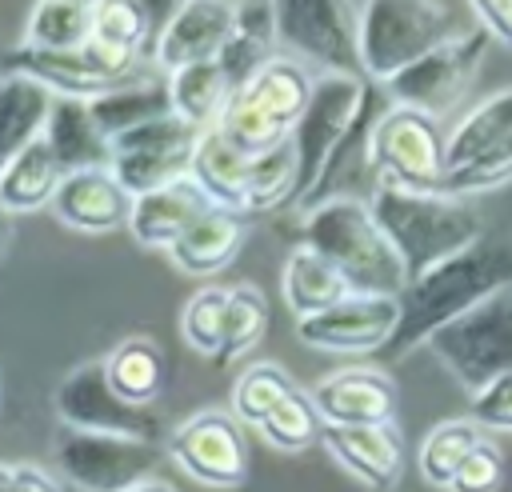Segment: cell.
<instances>
[{"label": "cell", "mask_w": 512, "mask_h": 492, "mask_svg": "<svg viewBox=\"0 0 512 492\" xmlns=\"http://www.w3.org/2000/svg\"><path fill=\"white\" fill-rule=\"evenodd\" d=\"M172 112V96H168V80H128L104 96L92 100V120L100 124V132L108 140L156 120Z\"/></svg>", "instance_id": "cell-32"}, {"label": "cell", "mask_w": 512, "mask_h": 492, "mask_svg": "<svg viewBox=\"0 0 512 492\" xmlns=\"http://www.w3.org/2000/svg\"><path fill=\"white\" fill-rule=\"evenodd\" d=\"M104 376L120 400H128L136 408H152L168 380V356L152 336L136 332V336H124L104 356Z\"/></svg>", "instance_id": "cell-27"}, {"label": "cell", "mask_w": 512, "mask_h": 492, "mask_svg": "<svg viewBox=\"0 0 512 492\" xmlns=\"http://www.w3.org/2000/svg\"><path fill=\"white\" fill-rule=\"evenodd\" d=\"M400 324V296H364L352 292L336 308L296 320L300 344L332 356H380Z\"/></svg>", "instance_id": "cell-15"}, {"label": "cell", "mask_w": 512, "mask_h": 492, "mask_svg": "<svg viewBox=\"0 0 512 492\" xmlns=\"http://www.w3.org/2000/svg\"><path fill=\"white\" fill-rule=\"evenodd\" d=\"M248 172H252V156H244L220 128L200 136L196 148V164H192V180L204 188V196L216 208H244V192H248Z\"/></svg>", "instance_id": "cell-31"}, {"label": "cell", "mask_w": 512, "mask_h": 492, "mask_svg": "<svg viewBox=\"0 0 512 492\" xmlns=\"http://www.w3.org/2000/svg\"><path fill=\"white\" fill-rule=\"evenodd\" d=\"M12 492H60V484H56L52 472H44V468H36V464H16V484H12Z\"/></svg>", "instance_id": "cell-46"}, {"label": "cell", "mask_w": 512, "mask_h": 492, "mask_svg": "<svg viewBox=\"0 0 512 492\" xmlns=\"http://www.w3.org/2000/svg\"><path fill=\"white\" fill-rule=\"evenodd\" d=\"M300 244L316 248L328 264H336L352 292L400 296L408 288V272L364 200H332L304 212Z\"/></svg>", "instance_id": "cell-3"}, {"label": "cell", "mask_w": 512, "mask_h": 492, "mask_svg": "<svg viewBox=\"0 0 512 492\" xmlns=\"http://www.w3.org/2000/svg\"><path fill=\"white\" fill-rule=\"evenodd\" d=\"M312 400H316L324 424H332V428H376V424H392V416H396L392 376L380 368H368V364H352V368L324 376L312 388Z\"/></svg>", "instance_id": "cell-18"}, {"label": "cell", "mask_w": 512, "mask_h": 492, "mask_svg": "<svg viewBox=\"0 0 512 492\" xmlns=\"http://www.w3.org/2000/svg\"><path fill=\"white\" fill-rule=\"evenodd\" d=\"M260 436H264L272 448H280V452H304V448H312V444L324 436V416H320L312 392L292 388V392L276 404V412L260 424Z\"/></svg>", "instance_id": "cell-39"}, {"label": "cell", "mask_w": 512, "mask_h": 492, "mask_svg": "<svg viewBox=\"0 0 512 492\" xmlns=\"http://www.w3.org/2000/svg\"><path fill=\"white\" fill-rule=\"evenodd\" d=\"M56 420L72 432H96V436H128V440H148L160 444V412L156 408H136L120 400L104 376V360H84L76 364L52 392Z\"/></svg>", "instance_id": "cell-11"}, {"label": "cell", "mask_w": 512, "mask_h": 492, "mask_svg": "<svg viewBox=\"0 0 512 492\" xmlns=\"http://www.w3.org/2000/svg\"><path fill=\"white\" fill-rule=\"evenodd\" d=\"M504 140H512V88L492 92L488 100H480L476 108H468L452 124V132H448V172L476 160L480 152H488Z\"/></svg>", "instance_id": "cell-33"}, {"label": "cell", "mask_w": 512, "mask_h": 492, "mask_svg": "<svg viewBox=\"0 0 512 492\" xmlns=\"http://www.w3.org/2000/svg\"><path fill=\"white\" fill-rule=\"evenodd\" d=\"M428 348L472 396L512 372V284L488 296L480 308L440 328Z\"/></svg>", "instance_id": "cell-7"}, {"label": "cell", "mask_w": 512, "mask_h": 492, "mask_svg": "<svg viewBox=\"0 0 512 492\" xmlns=\"http://www.w3.org/2000/svg\"><path fill=\"white\" fill-rule=\"evenodd\" d=\"M512 284V240L508 236H484L468 252L444 260L440 268L408 280L400 292V324L380 360H400L412 348L428 344L440 328L456 324L472 308H480L488 296Z\"/></svg>", "instance_id": "cell-1"}, {"label": "cell", "mask_w": 512, "mask_h": 492, "mask_svg": "<svg viewBox=\"0 0 512 492\" xmlns=\"http://www.w3.org/2000/svg\"><path fill=\"white\" fill-rule=\"evenodd\" d=\"M236 32V4L228 0H188L176 4L172 16L160 24L156 44H152V64L172 76L192 64L220 60L224 44Z\"/></svg>", "instance_id": "cell-17"}, {"label": "cell", "mask_w": 512, "mask_h": 492, "mask_svg": "<svg viewBox=\"0 0 512 492\" xmlns=\"http://www.w3.org/2000/svg\"><path fill=\"white\" fill-rule=\"evenodd\" d=\"M480 444H484V432H480V424H476L472 416H468V420H440V424L424 436V444H420V456H416L420 476H424L432 488H452L456 472L464 468V460H468Z\"/></svg>", "instance_id": "cell-36"}, {"label": "cell", "mask_w": 512, "mask_h": 492, "mask_svg": "<svg viewBox=\"0 0 512 492\" xmlns=\"http://www.w3.org/2000/svg\"><path fill=\"white\" fill-rule=\"evenodd\" d=\"M376 224L396 248L408 280L440 268L444 260L468 252L484 240V220L456 196L444 192H408V188H376L368 200Z\"/></svg>", "instance_id": "cell-2"}, {"label": "cell", "mask_w": 512, "mask_h": 492, "mask_svg": "<svg viewBox=\"0 0 512 492\" xmlns=\"http://www.w3.org/2000/svg\"><path fill=\"white\" fill-rule=\"evenodd\" d=\"M132 204L136 196L116 180L112 168H88V172H68L52 212L64 228L80 232V236H104L116 228H128L132 220Z\"/></svg>", "instance_id": "cell-19"}, {"label": "cell", "mask_w": 512, "mask_h": 492, "mask_svg": "<svg viewBox=\"0 0 512 492\" xmlns=\"http://www.w3.org/2000/svg\"><path fill=\"white\" fill-rule=\"evenodd\" d=\"M372 164L380 188L440 192L448 176V132H440V120L392 104L372 132Z\"/></svg>", "instance_id": "cell-8"}, {"label": "cell", "mask_w": 512, "mask_h": 492, "mask_svg": "<svg viewBox=\"0 0 512 492\" xmlns=\"http://www.w3.org/2000/svg\"><path fill=\"white\" fill-rule=\"evenodd\" d=\"M132 492H176L168 480H160V476H152V480H144V484H136Z\"/></svg>", "instance_id": "cell-48"}, {"label": "cell", "mask_w": 512, "mask_h": 492, "mask_svg": "<svg viewBox=\"0 0 512 492\" xmlns=\"http://www.w3.org/2000/svg\"><path fill=\"white\" fill-rule=\"evenodd\" d=\"M468 416L480 424V428H492V432H512V372L492 380L488 388H480L468 404Z\"/></svg>", "instance_id": "cell-44"}, {"label": "cell", "mask_w": 512, "mask_h": 492, "mask_svg": "<svg viewBox=\"0 0 512 492\" xmlns=\"http://www.w3.org/2000/svg\"><path fill=\"white\" fill-rule=\"evenodd\" d=\"M96 4L88 0H40L28 8L24 44L44 52H76L92 40Z\"/></svg>", "instance_id": "cell-34"}, {"label": "cell", "mask_w": 512, "mask_h": 492, "mask_svg": "<svg viewBox=\"0 0 512 492\" xmlns=\"http://www.w3.org/2000/svg\"><path fill=\"white\" fill-rule=\"evenodd\" d=\"M300 200V156L288 144L264 152L252 160V172H248V192H244V216H264V212H276V208H296Z\"/></svg>", "instance_id": "cell-35"}, {"label": "cell", "mask_w": 512, "mask_h": 492, "mask_svg": "<svg viewBox=\"0 0 512 492\" xmlns=\"http://www.w3.org/2000/svg\"><path fill=\"white\" fill-rule=\"evenodd\" d=\"M292 388H296V384H292V376H288L280 364L256 360V364L240 368V376H236V384H232L228 412H232L244 428H256V432H260V424L276 412V404H280Z\"/></svg>", "instance_id": "cell-37"}, {"label": "cell", "mask_w": 512, "mask_h": 492, "mask_svg": "<svg viewBox=\"0 0 512 492\" xmlns=\"http://www.w3.org/2000/svg\"><path fill=\"white\" fill-rule=\"evenodd\" d=\"M392 108L384 84H372L368 80V92H364V104L352 120V128L344 132V140L336 144V152L328 156V164L320 168L316 184L296 200V212H312L320 204H332V200H372L380 180H376V164H372V132L380 124V116Z\"/></svg>", "instance_id": "cell-14"}, {"label": "cell", "mask_w": 512, "mask_h": 492, "mask_svg": "<svg viewBox=\"0 0 512 492\" xmlns=\"http://www.w3.org/2000/svg\"><path fill=\"white\" fill-rule=\"evenodd\" d=\"M472 8V20L504 48H512V0H476L468 4Z\"/></svg>", "instance_id": "cell-45"}, {"label": "cell", "mask_w": 512, "mask_h": 492, "mask_svg": "<svg viewBox=\"0 0 512 492\" xmlns=\"http://www.w3.org/2000/svg\"><path fill=\"white\" fill-rule=\"evenodd\" d=\"M0 408H4V392H0Z\"/></svg>", "instance_id": "cell-50"}, {"label": "cell", "mask_w": 512, "mask_h": 492, "mask_svg": "<svg viewBox=\"0 0 512 492\" xmlns=\"http://www.w3.org/2000/svg\"><path fill=\"white\" fill-rule=\"evenodd\" d=\"M164 456L204 488H240L248 480V436L228 408H200L164 436Z\"/></svg>", "instance_id": "cell-12"}, {"label": "cell", "mask_w": 512, "mask_h": 492, "mask_svg": "<svg viewBox=\"0 0 512 492\" xmlns=\"http://www.w3.org/2000/svg\"><path fill=\"white\" fill-rule=\"evenodd\" d=\"M200 136L204 132L180 120L176 112L156 116L112 140V172L132 196L168 188L176 180H192Z\"/></svg>", "instance_id": "cell-9"}, {"label": "cell", "mask_w": 512, "mask_h": 492, "mask_svg": "<svg viewBox=\"0 0 512 492\" xmlns=\"http://www.w3.org/2000/svg\"><path fill=\"white\" fill-rule=\"evenodd\" d=\"M164 80H168L172 112H176L180 120H188V124L200 128V132L220 128V120H224V112H228L236 88L228 84V76H224V68H220L216 60L180 68V72H172V76H164Z\"/></svg>", "instance_id": "cell-30"}, {"label": "cell", "mask_w": 512, "mask_h": 492, "mask_svg": "<svg viewBox=\"0 0 512 492\" xmlns=\"http://www.w3.org/2000/svg\"><path fill=\"white\" fill-rule=\"evenodd\" d=\"M48 148L56 152L64 172H88V168H112V140L100 132L92 120L88 100H52L48 128H44Z\"/></svg>", "instance_id": "cell-24"}, {"label": "cell", "mask_w": 512, "mask_h": 492, "mask_svg": "<svg viewBox=\"0 0 512 492\" xmlns=\"http://www.w3.org/2000/svg\"><path fill=\"white\" fill-rule=\"evenodd\" d=\"M460 4L440 0H368L360 4V68L364 80L388 84L440 44L464 36L476 20Z\"/></svg>", "instance_id": "cell-4"}, {"label": "cell", "mask_w": 512, "mask_h": 492, "mask_svg": "<svg viewBox=\"0 0 512 492\" xmlns=\"http://www.w3.org/2000/svg\"><path fill=\"white\" fill-rule=\"evenodd\" d=\"M0 72L4 76H24L40 88H48L52 96L60 100H96L120 84H112L104 72H96V64L88 60L84 48L76 52H44V48H28V44H16L0 56Z\"/></svg>", "instance_id": "cell-20"}, {"label": "cell", "mask_w": 512, "mask_h": 492, "mask_svg": "<svg viewBox=\"0 0 512 492\" xmlns=\"http://www.w3.org/2000/svg\"><path fill=\"white\" fill-rule=\"evenodd\" d=\"M280 292H284V304L292 308L296 320H312L328 308H336L340 300L352 296L348 280L336 272V264H328L316 248L308 244H296L288 256H284V272H280Z\"/></svg>", "instance_id": "cell-26"}, {"label": "cell", "mask_w": 512, "mask_h": 492, "mask_svg": "<svg viewBox=\"0 0 512 492\" xmlns=\"http://www.w3.org/2000/svg\"><path fill=\"white\" fill-rule=\"evenodd\" d=\"M164 448L128 436H96L64 428L56 440V468L80 492H132L136 484L152 480L160 468Z\"/></svg>", "instance_id": "cell-13"}, {"label": "cell", "mask_w": 512, "mask_h": 492, "mask_svg": "<svg viewBox=\"0 0 512 492\" xmlns=\"http://www.w3.org/2000/svg\"><path fill=\"white\" fill-rule=\"evenodd\" d=\"M64 168L56 160V152L48 148V140H36L32 148H24L4 172H0V204L20 216V212H36V208H52L60 184H64Z\"/></svg>", "instance_id": "cell-29"}, {"label": "cell", "mask_w": 512, "mask_h": 492, "mask_svg": "<svg viewBox=\"0 0 512 492\" xmlns=\"http://www.w3.org/2000/svg\"><path fill=\"white\" fill-rule=\"evenodd\" d=\"M12 484H16V464L0 460V492H12Z\"/></svg>", "instance_id": "cell-49"}, {"label": "cell", "mask_w": 512, "mask_h": 492, "mask_svg": "<svg viewBox=\"0 0 512 492\" xmlns=\"http://www.w3.org/2000/svg\"><path fill=\"white\" fill-rule=\"evenodd\" d=\"M312 92H316V72L280 52L252 76L248 88H240L232 96V104L220 120V132L244 156L256 160L292 140Z\"/></svg>", "instance_id": "cell-5"}, {"label": "cell", "mask_w": 512, "mask_h": 492, "mask_svg": "<svg viewBox=\"0 0 512 492\" xmlns=\"http://www.w3.org/2000/svg\"><path fill=\"white\" fill-rule=\"evenodd\" d=\"M12 248V212L0 204V256Z\"/></svg>", "instance_id": "cell-47"}, {"label": "cell", "mask_w": 512, "mask_h": 492, "mask_svg": "<svg viewBox=\"0 0 512 492\" xmlns=\"http://www.w3.org/2000/svg\"><path fill=\"white\" fill-rule=\"evenodd\" d=\"M364 92H368V80L360 76H316V92L292 132V148L300 156V196L316 184L320 168L352 128L364 104Z\"/></svg>", "instance_id": "cell-16"}, {"label": "cell", "mask_w": 512, "mask_h": 492, "mask_svg": "<svg viewBox=\"0 0 512 492\" xmlns=\"http://www.w3.org/2000/svg\"><path fill=\"white\" fill-rule=\"evenodd\" d=\"M268 332V300L256 284H232L228 292V316H224V344L212 364L228 368L244 360Z\"/></svg>", "instance_id": "cell-38"}, {"label": "cell", "mask_w": 512, "mask_h": 492, "mask_svg": "<svg viewBox=\"0 0 512 492\" xmlns=\"http://www.w3.org/2000/svg\"><path fill=\"white\" fill-rule=\"evenodd\" d=\"M244 236H248V216H244V212L208 208V212L168 248V260H172L184 276H216V272H224V268L240 256Z\"/></svg>", "instance_id": "cell-23"}, {"label": "cell", "mask_w": 512, "mask_h": 492, "mask_svg": "<svg viewBox=\"0 0 512 492\" xmlns=\"http://www.w3.org/2000/svg\"><path fill=\"white\" fill-rule=\"evenodd\" d=\"M228 292L224 284H204L184 300L180 312V336L196 356L216 360L224 344V316H228Z\"/></svg>", "instance_id": "cell-40"}, {"label": "cell", "mask_w": 512, "mask_h": 492, "mask_svg": "<svg viewBox=\"0 0 512 492\" xmlns=\"http://www.w3.org/2000/svg\"><path fill=\"white\" fill-rule=\"evenodd\" d=\"M488 48H492V36L480 24H472L464 36L440 44L436 52H428L424 60H416L412 68H404L396 80H388L384 92H388L392 104L440 120L444 112H452L464 100V92L476 80Z\"/></svg>", "instance_id": "cell-10"}, {"label": "cell", "mask_w": 512, "mask_h": 492, "mask_svg": "<svg viewBox=\"0 0 512 492\" xmlns=\"http://www.w3.org/2000/svg\"><path fill=\"white\" fill-rule=\"evenodd\" d=\"M92 36L108 40V44H120V48H132V52L156 44L148 4H136V0H96V28H92Z\"/></svg>", "instance_id": "cell-42"}, {"label": "cell", "mask_w": 512, "mask_h": 492, "mask_svg": "<svg viewBox=\"0 0 512 492\" xmlns=\"http://www.w3.org/2000/svg\"><path fill=\"white\" fill-rule=\"evenodd\" d=\"M52 92L24 80V76H4L0 72V172L36 140H44L48 112H52Z\"/></svg>", "instance_id": "cell-28"}, {"label": "cell", "mask_w": 512, "mask_h": 492, "mask_svg": "<svg viewBox=\"0 0 512 492\" xmlns=\"http://www.w3.org/2000/svg\"><path fill=\"white\" fill-rule=\"evenodd\" d=\"M500 480H504V456L496 452V444L484 440V444L464 460V468L456 472V480H452L448 492H496Z\"/></svg>", "instance_id": "cell-43"}, {"label": "cell", "mask_w": 512, "mask_h": 492, "mask_svg": "<svg viewBox=\"0 0 512 492\" xmlns=\"http://www.w3.org/2000/svg\"><path fill=\"white\" fill-rule=\"evenodd\" d=\"M512 184V140L480 152L476 160L452 168L440 184L444 196H456V200H468V196H480V192H492V188H504Z\"/></svg>", "instance_id": "cell-41"}, {"label": "cell", "mask_w": 512, "mask_h": 492, "mask_svg": "<svg viewBox=\"0 0 512 492\" xmlns=\"http://www.w3.org/2000/svg\"><path fill=\"white\" fill-rule=\"evenodd\" d=\"M280 56V36H276V4L268 0H240L236 4V32L220 52V68L228 84L240 92L252 84V76Z\"/></svg>", "instance_id": "cell-25"}, {"label": "cell", "mask_w": 512, "mask_h": 492, "mask_svg": "<svg viewBox=\"0 0 512 492\" xmlns=\"http://www.w3.org/2000/svg\"><path fill=\"white\" fill-rule=\"evenodd\" d=\"M280 52L316 76H360V4L344 0H280L276 4Z\"/></svg>", "instance_id": "cell-6"}, {"label": "cell", "mask_w": 512, "mask_h": 492, "mask_svg": "<svg viewBox=\"0 0 512 492\" xmlns=\"http://www.w3.org/2000/svg\"><path fill=\"white\" fill-rule=\"evenodd\" d=\"M208 208H216L204 188L196 180H176L168 188H156V192H144L136 196L132 204V220H128V232L136 244L144 248H172Z\"/></svg>", "instance_id": "cell-22"}, {"label": "cell", "mask_w": 512, "mask_h": 492, "mask_svg": "<svg viewBox=\"0 0 512 492\" xmlns=\"http://www.w3.org/2000/svg\"><path fill=\"white\" fill-rule=\"evenodd\" d=\"M320 444L348 476H356L368 488H392L404 472V440L392 424H376V428H332V424H324Z\"/></svg>", "instance_id": "cell-21"}]
</instances>
